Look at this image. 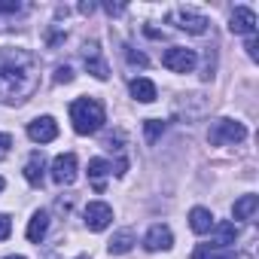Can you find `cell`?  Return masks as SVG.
Segmentation results:
<instances>
[{
  "instance_id": "obj_25",
  "label": "cell",
  "mask_w": 259,
  "mask_h": 259,
  "mask_svg": "<svg viewBox=\"0 0 259 259\" xmlns=\"http://www.w3.org/2000/svg\"><path fill=\"white\" fill-rule=\"evenodd\" d=\"M19 10H22L19 0H0V13H19Z\"/></svg>"
},
{
  "instance_id": "obj_19",
  "label": "cell",
  "mask_w": 259,
  "mask_h": 259,
  "mask_svg": "<svg viewBox=\"0 0 259 259\" xmlns=\"http://www.w3.org/2000/svg\"><path fill=\"white\" fill-rule=\"evenodd\" d=\"M256 207H259V195H241L238 201H235V220H253V213H256Z\"/></svg>"
},
{
  "instance_id": "obj_2",
  "label": "cell",
  "mask_w": 259,
  "mask_h": 259,
  "mask_svg": "<svg viewBox=\"0 0 259 259\" xmlns=\"http://www.w3.org/2000/svg\"><path fill=\"white\" fill-rule=\"evenodd\" d=\"M70 122H73V132L76 135H95V132H101V125L107 122L104 104L98 98H76L70 104Z\"/></svg>"
},
{
  "instance_id": "obj_28",
  "label": "cell",
  "mask_w": 259,
  "mask_h": 259,
  "mask_svg": "<svg viewBox=\"0 0 259 259\" xmlns=\"http://www.w3.org/2000/svg\"><path fill=\"white\" fill-rule=\"evenodd\" d=\"M4 186H7V180H4V177H0V192H4Z\"/></svg>"
},
{
  "instance_id": "obj_27",
  "label": "cell",
  "mask_w": 259,
  "mask_h": 259,
  "mask_svg": "<svg viewBox=\"0 0 259 259\" xmlns=\"http://www.w3.org/2000/svg\"><path fill=\"white\" fill-rule=\"evenodd\" d=\"M256 46H259V43H256V34H253V37H250V40H247V55H250V58H253V61H256V58H259V52H256Z\"/></svg>"
},
{
  "instance_id": "obj_6",
  "label": "cell",
  "mask_w": 259,
  "mask_h": 259,
  "mask_svg": "<svg viewBox=\"0 0 259 259\" xmlns=\"http://www.w3.org/2000/svg\"><path fill=\"white\" fill-rule=\"evenodd\" d=\"M113 223V207L107 201H89L85 204V226L92 232H104Z\"/></svg>"
},
{
  "instance_id": "obj_13",
  "label": "cell",
  "mask_w": 259,
  "mask_h": 259,
  "mask_svg": "<svg viewBox=\"0 0 259 259\" xmlns=\"http://www.w3.org/2000/svg\"><path fill=\"white\" fill-rule=\"evenodd\" d=\"M213 213L207 210V207H192L189 210V226H192V232L195 235H207V232H213Z\"/></svg>"
},
{
  "instance_id": "obj_8",
  "label": "cell",
  "mask_w": 259,
  "mask_h": 259,
  "mask_svg": "<svg viewBox=\"0 0 259 259\" xmlns=\"http://www.w3.org/2000/svg\"><path fill=\"white\" fill-rule=\"evenodd\" d=\"M28 138H31L34 144H49V141H55V138H58L55 119H52V116H37V119L28 125Z\"/></svg>"
},
{
  "instance_id": "obj_15",
  "label": "cell",
  "mask_w": 259,
  "mask_h": 259,
  "mask_svg": "<svg viewBox=\"0 0 259 259\" xmlns=\"http://www.w3.org/2000/svg\"><path fill=\"white\" fill-rule=\"evenodd\" d=\"M132 98L135 101H141V104H153L156 98H159V92H156V82H150V79H144V76H138V79H132Z\"/></svg>"
},
{
  "instance_id": "obj_12",
  "label": "cell",
  "mask_w": 259,
  "mask_h": 259,
  "mask_svg": "<svg viewBox=\"0 0 259 259\" xmlns=\"http://www.w3.org/2000/svg\"><path fill=\"white\" fill-rule=\"evenodd\" d=\"M43 177H46V159H43V153H31V159L25 165V180L31 186H43Z\"/></svg>"
},
{
  "instance_id": "obj_10",
  "label": "cell",
  "mask_w": 259,
  "mask_h": 259,
  "mask_svg": "<svg viewBox=\"0 0 259 259\" xmlns=\"http://www.w3.org/2000/svg\"><path fill=\"white\" fill-rule=\"evenodd\" d=\"M229 31H232V34H247V37H253V34H256V13L247 10V7H238V10L232 13V19H229Z\"/></svg>"
},
{
  "instance_id": "obj_1",
  "label": "cell",
  "mask_w": 259,
  "mask_h": 259,
  "mask_svg": "<svg viewBox=\"0 0 259 259\" xmlns=\"http://www.w3.org/2000/svg\"><path fill=\"white\" fill-rule=\"evenodd\" d=\"M40 85V61L28 49H4L0 52V101L22 104Z\"/></svg>"
},
{
  "instance_id": "obj_9",
  "label": "cell",
  "mask_w": 259,
  "mask_h": 259,
  "mask_svg": "<svg viewBox=\"0 0 259 259\" xmlns=\"http://www.w3.org/2000/svg\"><path fill=\"white\" fill-rule=\"evenodd\" d=\"M144 244H147V250H153V253H159V250H171V247H174V235H171V229H168L165 223H156V226H150Z\"/></svg>"
},
{
  "instance_id": "obj_11",
  "label": "cell",
  "mask_w": 259,
  "mask_h": 259,
  "mask_svg": "<svg viewBox=\"0 0 259 259\" xmlns=\"http://www.w3.org/2000/svg\"><path fill=\"white\" fill-rule=\"evenodd\" d=\"M82 61H85V67H89L92 76H98V79H107V76H110V70H107V64H104V58H101L98 43H89V46L82 49Z\"/></svg>"
},
{
  "instance_id": "obj_23",
  "label": "cell",
  "mask_w": 259,
  "mask_h": 259,
  "mask_svg": "<svg viewBox=\"0 0 259 259\" xmlns=\"http://www.w3.org/2000/svg\"><path fill=\"white\" fill-rule=\"evenodd\" d=\"M10 147H13V138H10L7 132H0V162L10 156Z\"/></svg>"
},
{
  "instance_id": "obj_5",
  "label": "cell",
  "mask_w": 259,
  "mask_h": 259,
  "mask_svg": "<svg viewBox=\"0 0 259 259\" xmlns=\"http://www.w3.org/2000/svg\"><path fill=\"white\" fill-rule=\"evenodd\" d=\"M171 25L180 28V31H186V34H204L207 31V19L198 16V13H192V10H183V7L171 13Z\"/></svg>"
},
{
  "instance_id": "obj_7",
  "label": "cell",
  "mask_w": 259,
  "mask_h": 259,
  "mask_svg": "<svg viewBox=\"0 0 259 259\" xmlns=\"http://www.w3.org/2000/svg\"><path fill=\"white\" fill-rule=\"evenodd\" d=\"M52 180L58 186H70L76 180V156L73 153H61L55 162H52Z\"/></svg>"
},
{
  "instance_id": "obj_14",
  "label": "cell",
  "mask_w": 259,
  "mask_h": 259,
  "mask_svg": "<svg viewBox=\"0 0 259 259\" xmlns=\"http://www.w3.org/2000/svg\"><path fill=\"white\" fill-rule=\"evenodd\" d=\"M132 247H135V232H132V229H122V232H116V235L107 241L110 256H125Z\"/></svg>"
},
{
  "instance_id": "obj_4",
  "label": "cell",
  "mask_w": 259,
  "mask_h": 259,
  "mask_svg": "<svg viewBox=\"0 0 259 259\" xmlns=\"http://www.w3.org/2000/svg\"><path fill=\"white\" fill-rule=\"evenodd\" d=\"M162 64L168 70H174V73H192L195 64H198V55L192 49H186V46H171V49H165Z\"/></svg>"
},
{
  "instance_id": "obj_22",
  "label": "cell",
  "mask_w": 259,
  "mask_h": 259,
  "mask_svg": "<svg viewBox=\"0 0 259 259\" xmlns=\"http://www.w3.org/2000/svg\"><path fill=\"white\" fill-rule=\"evenodd\" d=\"M55 82L61 85V82H73V70L67 67V64H61L58 70H55Z\"/></svg>"
},
{
  "instance_id": "obj_30",
  "label": "cell",
  "mask_w": 259,
  "mask_h": 259,
  "mask_svg": "<svg viewBox=\"0 0 259 259\" xmlns=\"http://www.w3.org/2000/svg\"><path fill=\"white\" fill-rule=\"evenodd\" d=\"M79 259H89V256H79Z\"/></svg>"
},
{
  "instance_id": "obj_21",
  "label": "cell",
  "mask_w": 259,
  "mask_h": 259,
  "mask_svg": "<svg viewBox=\"0 0 259 259\" xmlns=\"http://www.w3.org/2000/svg\"><path fill=\"white\" fill-rule=\"evenodd\" d=\"M162 132H165V122H162V119H147V122H144V135H147L150 144H156V138H159Z\"/></svg>"
},
{
  "instance_id": "obj_3",
  "label": "cell",
  "mask_w": 259,
  "mask_h": 259,
  "mask_svg": "<svg viewBox=\"0 0 259 259\" xmlns=\"http://www.w3.org/2000/svg\"><path fill=\"white\" fill-rule=\"evenodd\" d=\"M247 138V128L238 122V119H217L210 125V132H207V141L213 147H226V144H241Z\"/></svg>"
},
{
  "instance_id": "obj_26",
  "label": "cell",
  "mask_w": 259,
  "mask_h": 259,
  "mask_svg": "<svg viewBox=\"0 0 259 259\" xmlns=\"http://www.w3.org/2000/svg\"><path fill=\"white\" fill-rule=\"evenodd\" d=\"M128 61H132V64H141V67H147V55H144V52H128Z\"/></svg>"
},
{
  "instance_id": "obj_24",
  "label": "cell",
  "mask_w": 259,
  "mask_h": 259,
  "mask_svg": "<svg viewBox=\"0 0 259 259\" xmlns=\"http://www.w3.org/2000/svg\"><path fill=\"white\" fill-rule=\"evenodd\" d=\"M10 232H13V220H10L7 213H0V241H7Z\"/></svg>"
},
{
  "instance_id": "obj_18",
  "label": "cell",
  "mask_w": 259,
  "mask_h": 259,
  "mask_svg": "<svg viewBox=\"0 0 259 259\" xmlns=\"http://www.w3.org/2000/svg\"><path fill=\"white\" fill-rule=\"evenodd\" d=\"M107 174H113V171H110V165H107L104 159H92V162H89V180H92L95 192H104V177H107Z\"/></svg>"
},
{
  "instance_id": "obj_29",
  "label": "cell",
  "mask_w": 259,
  "mask_h": 259,
  "mask_svg": "<svg viewBox=\"0 0 259 259\" xmlns=\"http://www.w3.org/2000/svg\"><path fill=\"white\" fill-rule=\"evenodd\" d=\"M4 259H25V256H4Z\"/></svg>"
},
{
  "instance_id": "obj_16",
  "label": "cell",
  "mask_w": 259,
  "mask_h": 259,
  "mask_svg": "<svg viewBox=\"0 0 259 259\" xmlns=\"http://www.w3.org/2000/svg\"><path fill=\"white\" fill-rule=\"evenodd\" d=\"M46 232H49V213L46 210H37L34 217H31V223H28V241L31 244H40L43 238H46Z\"/></svg>"
},
{
  "instance_id": "obj_17",
  "label": "cell",
  "mask_w": 259,
  "mask_h": 259,
  "mask_svg": "<svg viewBox=\"0 0 259 259\" xmlns=\"http://www.w3.org/2000/svg\"><path fill=\"white\" fill-rule=\"evenodd\" d=\"M213 229H217V241H213L210 247L229 250V247L235 244V238H238V226H235V223H213Z\"/></svg>"
},
{
  "instance_id": "obj_20",
  "label": "cell",
  "mask_w": 259,
  "mask_h": 259,
  "mask_svg": "<svg viewBox=\"0 0 259 259\" xmlns=\"http://www.w3.org/2000/svg\"><path fill=\"white\" fill-rule=\"evenodd\" d=\"M192 259H238L232 250H220V247H210V244H201V247H195V253H192Z\"/></svg>"
}]
</instances>
